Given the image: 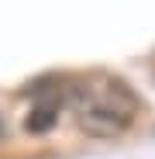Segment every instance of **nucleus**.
<instances>
[{
	"label": "nucleus",
	"mask_w": 155,
	"mask_h": 159,
	"mask_svg": "<svg viewBox=\"0 0 155 159\" xmlns=\"http://www.w3.org/2000/svg\"><path fill=\"white\" fill-rule=\"evenodd\" d=\"M55 114H59V104L41 100L38 107L31 111V118H28V128H31V131H48L52 125H55Z\"/></svg>",
	"instance_id": "nucleus-2"
},
{
	"label": "nucleus",
	"mask_w": 155,
	"mask_h": 159,
	"mask_svg": "<svg viewBox=\"0 0 155 159\" xmlns=\"http://www.w3.org/2000/svg\"><path fill=\"white\" fill-rule=\"evenodd\" d=\"M66 111L72 114L76 128L93 139H117L135 125L141 100L138 93L117 76L90 73L83 80H72L62 93Z\"/></svg>",
	"instance_id": "nucleus-1"
}]
</instances>
